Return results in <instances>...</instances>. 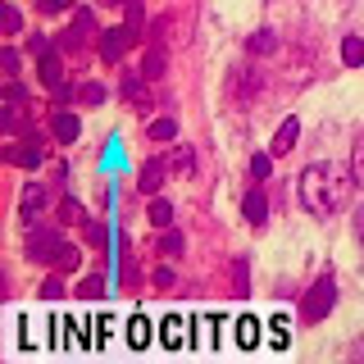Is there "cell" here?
Masks as SVG:
<instances>
[{"instance_id": "cell-30", "label": "cell", "mask_w": 364, "mask_h": 364, "mask_svg": "<svg viewBox=\"0 0 364 364\" xmlns=\"http://www.w3.org/2000/svg\"><path fill=\"white\" fill-rule=\"evenodd\" d=\"M155 287H173V273H168V269H155Z\"/></svg>"}, {"instance_id": "cell-11", "label": "cell", "mask_w": 364, "mask_h": 364, "mask_svg": "<svg viewBox=\"0 0 364 364\" xmlns=\"http://www.w3.org/2000/svg\"><path fill=\"white\" fill-rule=\"evenodd\" d=\"M164 73V46L151 41V50H146V60H141V77H159Z\"/></svg>"}, {"instance_id": "cell-19", "label": "cell", "mask_w": 364, "mask_h": 364, "mask_svg": "<svg viewBox=\"0 0 364 364\" xmlns=\"http://www.w3.org/2000/svg\"><path fill=\"white\" fill-rule=\"evenodd\" d=\"M60 214H64V223H87V214H82V205H77V200H64Z\"/></svg>"}, {"instance_id": "cell-25", "label": "cell", "mask_w": 364, "mask_h": 364, "mask_svg": "<svg viewBox=\"0 0 364 364\" xmlns=\"http://www.w3.org/2000/svg\"><path fill=\"white\" fill-rule=\"evenodd\" d=\"M18 23H23V18H18V9H14V5H5V32H9V37L18 32Z\"/></svg>"}, {"instance_id": "cell-12", "label": "cell", "mask_w": 364, "mask_h": 364, "mask_svg": "<svg viewBox=\"0 0 364 364\" xmlns=\"http://www.w3.org/2000/svg\"><path fill=\"white\" fill-rule=\"evenodd\" d=\"M341 64H350V68L364 64V41L360 37H346V41H341Z\"/></svg>"}, {"instance_id": "cell-10", "label": "cell", "mask_w": 364, "mask_h": 364, "mask_svg": "<svg viewBox=\"0 0 364 364\" xmlns=\"http://www.w3.org/2000/svg\"><path fill=\"white\" fill-rule=\"evenodd\" d=\"M41 82H46V87H60V82H64V60H60L55 50L41 55Z\"/></svg>"}, {"instance_id": "cell-4", "label": "cell", "mask_w": 364, "mask_h": 364, "mask_svg": "<svg viewBox=\"0 0 364 364\" xmlns=\"http://www.w3.org/2000/svg\"><path fill=\"white\" fill-rule=\"evenodd\" d=\"M41 159H46V141H41L37 128H32V132L14 146V151H9V164H18V168H37Z\"/></svg>"}, {"instance_id": "cell-3", "label": "cell", "mask_w": 364, "mask_h": 364, "mask_svg": "<svg viewBox=\"0 0 364 364\" xmlns=\"http://www.w3.org/2000/svg\"><path fill=\"white\" fill-rule=\"evenodd\" d=\"M337 305V282H333V273H323V278L314 282L310 291H305V301H301V318L305 323H318V318H328V310Z\"/></svg>"}, {"instance_id": "cell-2", "label": "cell", "mask_w": 364, "mask_h": 364, "mask_svg": "<svg viewBox=\"0 0 364 364\" xmlns=\"http://www.w3.org/2000/svg\"><path fill=\"white\" fill-rule=\"evenodd\" d=\"M28 255L37 259V264H60V269H77V259H82V250L68 246L55 228H32L28 232Z\"/></svg>"}, {"instance_id": "cell-17", "label": "cell", "mask_w": 364, "mask_h": 364, "mask_svg": "<svg viewBox=\"0 0 364 364\" xmlns=\"http://www.w3.org/2000/svg\"><path fill=\"white\" fill-rule=\"evenodd\" d=\"M246 46H250V55H255V50H259V55H264V50H273V46H278V37H273V32L264 28V32H255V37H250Z\"/></svg>"}, {"instance_id": "cell-27", "label": "cell", "mask_w": 364, "mask_h": 364, "mask_svg": "<svg viewBox=\"0 0 364 364\" xmlns=\"http://www.w3.org/2000/svg\"><path fill=\"white\" fill-rule=\"evenodd\" d=\"M0 64H5V73L14 77L18 73V50H5V55H0Z\"/></svg>"}, {"instance_id": "cell-9", "label": "cell", "mask_w": 364, "mask_h": 364, "mask_svg": "<svg viewBox=\"0 0 364 364\" xmlns=\"http://www.w3.org/2000/svg\"><path fill=\"white\" fill-rule=\"evenodd\" d=\"M136 187H141L146 196H155V191L164 187V159H151V164L141 168V182H136Z\"/></svg>"}, {"instance_id": "cell-23", "label": "cell", "mask_w": 364, "mask_h": 364, "mask_svg": "<svg viewBox=\"0 0 364 364\" xmlns=\"http://www.w3.org/2000/svg\"><path fill=\"white\" fill-rule=\"evenodd\" d=\"M159 250H164V255H178V250H182V232H164V242H159Z\"/></svg>"}, {"instance_id": "cell-24", "label": "cell", "mask_w": 364, "mask_h": 364, "mask_svg": "<svg viewBox=\"0 0 364 364\" xmlns=\"http://www.w3.org/2000/svg\"><path fill=\"white\" fill-rule=\"evenodd\" d=\"M232 278H237V296H246V259L232 264Z\"/></svg>"}, {"instance_id": "cell-31", "label": "cell", "mask_w": 364, "mask_h": 364, "mask_svg": "<svg viewBox=\"0 0 364 364\" xmlns=\"http://www.w3.org/2000/svg\"><path fill=\"white\" fill-rule=\"evenodd\" d=\"M355 232H360V242H364V205H360V214H355Z\"/></svg>"}, {"instance_id": "cell-22", "label": "cell", "mask_w": 364, "mask_h": 364, "mask_svg": "<svg viewBox=\"0 0 364 364\" xmlns=\"http://www.w3.org/2000/svg\"><path fill=\"white\" fill-rule=\"evenodd\" d=\"M82 100H87V105H100V100H105V87H100V82H87L82 87Z\"/></svg>"}, {"instance_id": "cell-8", "label": "cell", "mask_w": 364, "mask_h": 364, "mask_svg": "<svg viewBox=\"0 0 364 364\" xmlns=\"http://www.w3.org/2000/svg\"><path fill=\"white\" fill-rule=\"evenodd\" d=\"M296 136H301V123H296V119H287L278 132H273V146H269V155H273V159H278V155H287L291 146H296Z\"/></svg>"}, {"instance_id": "cell-18", "label": "cell", "mask_w": 364, "mask_h": 364, "mask_svg": "<svg viewBox=\"0 0 364 364\" xmlns=\"http://www.w3.org/2000/svg\"><path fill=\"white\" fill-rule=\"evenodd\" d=\"M273 155H250V178H269Z\"/></svg>"}, {"instance_id": "cell-21", "label": "cell", "mask_w": 364, "mask_h": 364, "mask_svg": "<svg viewBox=\"0 0 364 364\" xmlns=\"http://www.w3.org/2000/svg\"><path fill=\"white\" fill-rule=\"evenodd\" d=\"M100 291H105V282H100V278H87L82 287H77V296H82V301H96Z\"/></svg>"}, {"instance_id": "cell-20", "label": "cell", "mask_w": 364, "mask_h": 364, "mask_svg": "<svg viewBox=\"0 0 364 364\" xmlns=\"http://www.w3.org/2000/svg\"><path fill=\"white\" fill-rule=\"evenodd\" d=\"M41 200H46V191H41V187H28V191H23V214H32Z\"/></svg>"}, {"instance_id": "cell-13", "label": "cell", "mask_w": 364, "mask_h": 364, "mask_svg": "<svg viewBox=\"0 0 364 364\" xmlns=\"http://www.w3.org/2000/svg\"><path fill=\"white\" fill-rule=\"evenodd\" d=\"M168 168H178V173H191V168H196V155H191V146H173V155H168Z\"/></svg>"}, {"instance_id": "cell-28", "label": "cell", "mask_w": 364, "mask_h": 364, "mask_svg": "<svg viewBox=\"0 0 364 364\" xmlns=\"http://www.w3.org/2000/svg\"><path fill=\"white\" fill-rule=\"evenodd\" d=\"M68 5H73V0H41L46 14H60V9H68Z\"/></svg>"}, {"instance_id": "cell-5", "label": "cell", "mask_w": 364, "mask_h": 364, "mask_svg": "<svg viewBox=\"0 0 364 364\" xmlns=\"http://www.w3.org/2000/svg\"><path fill=\"white\" fill-rule=\"evenodd\" d=\"M132 41H136V32H132V28H109V32H100V60H109V64H114Z\"/></svg>"}, {"instance_id": "cell-14", "label": "cell", "mask_w": 364, "mask_h": 364, "mask_svg": "<svg viewBox=\"0 0 364 364\" xmlns=\"http://www.w3.org/2000/svg\"><path fill=\"white\" fill-rule=\"evenodd\" d=\"M146 136H151V141H173V136H178V123L173 119H155L151 128H146Z\"/></svg>"}, {"instance_id": "cell-7", "label": "cell", "mask_w": 364, "mask_h": 364, "mask_svg": "<svg viewBox=\"0 0 364 364\" xmlns=\"http://www.w3.org/2000/svg\"><path fill=\"white\" fill-rule=\"evenodd\" d=\"M242 214H246V223L250 228H264V219H269V200H264V191H246V200H242Z\"/></svg>"}, {"instance_id": "cell-1", "label": "cell", "mask_w": 364, "mask_h": 364, "mask_svg": "<svg viewBox=\"0 0 364 364\" xmlns=\"http://www.w3.org/2000/svg\"><path fill=\"white\" fill-rule=\"evenodd\" d=\"M296 191H301V205L314 219H333L355 196V173H346L341 164H310L301 173V187Z\"/></svg>"}, {"instance_id": "cell-26", "label": "cell", "mask_w": 364, "mask_h": 364, "mask_svg": "<svg viewBox=\"0 0 364 364\" xmlns=\"http://www.w3.org/2000/svg\"><path fill=\"white\" fill-rule=\"evenodd\" d=\"M41 296H46V301H60V296H64V287H60V278H50V282H46V287H41Z\"/></svg>"}, {"instance_id": "cell-16", "label": "cell", "mask_w": 364, "mask_h": 364, "mask_svg": "<svg viewBox=\"0 0 364 364\" xmlns=\"http://www.w3.org/2000/svg\"><path fill=\"white\" fill-rule=\"evenodd\" d=\"M350 173H355V187L364 191V136L355 141V151H350Z\"/></svg>"}, {"instance_id": "cell-15", "label": "cell", "mask_w": 364, "mask_h": 364, "mask_svg": "<svg viewBox=\"0 0 364 364\" xmlns=\"http://www.w3.org/2000/svg\"><path fill=\"white\" fill-rule=\"evenodd\" d=\"M151 223L155 228H168V223H173V205H168V200H151Z\"/></svg>"}, {"instance_id": "cell-6", "label": "cell", "mask_w": 364, "mask_h": 364, "mask_svg": "<svg viewBox=\"0 0 364 364\" xmlns=\"http://www.w3.org/2000/svg\"><path fill=\"white\" fill-rule=\"evenodd\" d=\"M50 132H55V141L73 146V141H77V132H82V123H77V114H68V109H55V119H50Z\"/></svg>"}, {"instance_id": "cell-29", "label": "cell", "mask_w": 364, "mask_h": 364, "mask_svg": "<svg viewBox=\"0 0 364 364\" xmlns=\"http://www.w3.org/2000/svg\"><path fill=\"white\" fill-rule=\"evenodd\" d=\"M28 50L32 55H46V50H50V41H46V37H28Z\"/></svg>"}]
</instances>
